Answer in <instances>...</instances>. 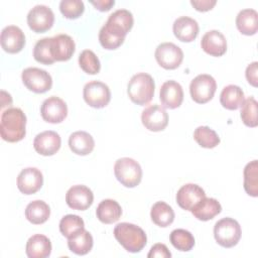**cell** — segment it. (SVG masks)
<instances>
[{"label":"cell","instance_id":"13","mask_svg":"<svg viewBox=\"0 0 258 258\" xmlns=\"http://www.w3.org/2000/svg\"><path fill=\"white\" fill-rule=\"evenodd\" d=\"M134 23L132 13L127 9H118L109 15L104 26L114 34L125 38Z\"/></svg>","mask_w":258,"mask_h":258},{"label":"cell","instance_id":"27","mask_svg":"<svg viewBox=\"0 0 258 258\" xmlns=\"http://www.w3.org/2000/svg\"><path fill=\"white\" fill-rule=\"evenodd\" d=\"M236 26L242 34L254 35L258 30L257 11L251 8L241 10L236 17Z\"/></svg>","mask_w":258,"mask_h":258},{"label":"cell","instance_id":"4","mask_svg":"<svg viewBox=\"0 0 258 258\" xmlns=\"http://www.w3.org/2000/svg\"><path fill=\"white\" fill-rule=\"evenodd\" d=\"M114 173L117 180L126 187H135L142 179L140 164L130 157L117 159L114 164Z\"/></svg>","mask_w":258,"mask_h":258},{"label":"cell","instance_id":"36","mask_svg":"<svg viewBox=\"0 0 258 258\" xmlns=\"http://www.w3.org/2000/svg\"><path fill=\"white\" fill-rule=\"evenodd\" d=\"M257 101L253 97H248L244 100L241 105L240 116L243 123L248 127H256L258 125L257 121Z\"/></svg>","mask_w":258,"mask_h":258},{"label":"cell","instance_id":"32","mask_svg":"<svg viewBox=\"0 0 258 258\" xmlns=\"http://www.w3.org/2000/svg\"><path fill=\"white\" fill-rule=\"evenodd\" d=\"M244 189L251 196H258V161L255 159L246 164L244 168Z\"/></svg>","mask_w":258,"mask_h":258},{"label":"cell","instance_id":"25","mask_svg":"<svg viewBox=\"0 0 258 258\" xmlns=\"http://www.w3.org/2000/svg\"><path fill=\"white\" fill-rule=\"evenodd\" d=\"M122 215V209L115 200H103L97 207L96 216L104 224H113L117 222Z\"/></svg>","mask_w":258,"mask_h":258},{"label":"cell","instance_id":"21","mask_svg":"<svg viewBox=\"0 0 258 258\" xmlns=\"http://www.w3.org/2000/svg\"><path fill=\"white\" fill-rule=\"evenodd\" d=\"M203 50L212 56H222L227 51V40L219 30L207 31L201 40Z\"/></svg>","mask_w":258,"mask_h":258},{"label":"cell","instance_id":"31","mask_svg":"<svg viewBox=\"0 0 258 258\" xmlns=\"http://www.w3.org/2000/svg\"><path fill=\"white\" fill-rule=\"evenodd\" d=\"M150 217L155 225L165 228L172 224L174 220V212L169 205L160 201L156 202L152 206L150 211Z\"/></svg>","mask_w":258,"mask_h":258},{"label":"cell","instance_id":"20","mask_svg":"<svg viewBox=\"0 0 258 258\" xmlns=\"http://www.w3.org/2000/svg\"><path fill=\"white\" fill-rule=\"evenodd\" d=\"M50 49L55 61H67L73 56L76 44L70 35L57 34L50 37Z\"/></svg>","mask_w":258,"mask_h":258},{"label":"cell","instance_id":"18","mask_svg":"<svg viewBox=\"0 0 258 258\" xmlns=\"http://www.w3.org/2000/svg\"><path fill=\"white\" fill-rule=\"evenodd\" d=\"M206 197L205 190L196 183L183 184L176 194L177 205L185 211H191L204 198Z\"/></svg>","mask_w":258,"mask_h":258},{"label":"cell","instance_id":"7","mask_svg":"<svg viewBox=\"0 0 258 258\" xmlns=\"http://www.w3.org/2000/svg\"><path fill=\"white\" fill-rule=\"evenodd\" d=\"M217 83L215 79L207 74L197 76L189 85L191 99L198 104H205L211 101L215 95Z\"/></svg>","mask_w":258,"mask_h":258},{"label":"cell","instance_id":"26","mask_svg":"<svg viewBox=\"0 0 258 258\" xmlns=\"http://www.w3.org/2000/svg\"><path fill=\"white\" fill-rule=\"evenodd\" d=\"M190 212L198 220L209 221L222 212V206L216 199L205 197Z\"/></svg>","mask_w":258,"mask_h":258},{"label":"cell","instance_id":"10","mask_svg":"<svg viewBox=\"0 0 258 258\" xmlns=\"http://www.w3.org/2000/svg\"><path fill=\"white\" fill-rule=\"evenodd\" d=\"M54 22V14L46 5H35L27 14V24L36 33H43L50 29Z\"/></svg>","mask_w":258,"mask_h":258},{"label":"cell","instance_id":"11","mask_svg":"<svg viewBox=\"0 0 258 258\" xmlns=\"http://www.w3.org/2000/svg\"><path fill=\"white\" fill-rule=\"evenodd\" d=\"M40 114L45 122L57 124L67 118L68 106L59 97L51 96L43 101L40 107Z\"/></svg>","mask_w":258,"mask_h":258},{"label":"cell","instance_id":"43","mask_svg":"<svg viewBox=\"0 0 258 258\" xmlns=\"http://www.w3.org/2000/svg\"><path fill=\"white\" fill-rule=\"evenodd\" d=\"M216 3V0H190V4L194 6V8L201 12H206L213 9Z\"/></svg>","mask_w":258,"mask_h":258},{"label":"cell","instance_id":"30","mask_svg":"<svg viewBox=\"0 0 258 258\" xmlns=\"http://www.w3.org/2000/svg\"><path fill=\"white\" fill-rule=\"evenodd\" d=\"M93 244L94 241L91 233L85 229L68 239L69 249L77 255L88 254L92 250Z\"/></svg>","mask_w":258,"mask_h":258},{"label":"cell","instance_id":"6","mask_svg":"<svg viewBox=\"0 0 258 258\" xmlns=\"http://www.w3.org/2000/svg\"><path fill=\"white\" fill-rule=\"evenodd\" d=\"M24 86L31 92L42 94L51 89V76L44 70L39 68H26L21 74Z\"/></svg>","mask_w":258,"mask_h":258},{"label":"cell","instance_id":"9","mask_svg":"<svg viewBox=\"0 0 258 258\" xmlns=\"http://www.w3.org/2000/svg\"><path fill=\"white\" fill-rule=\"evenodd\" d=\"M157 63L165 70L177 69L183 59V52L179 46L172 42L160 43L155 49Z\"/></svg>","mask_w":258,"mask_h":258},{"label":"cell","instance_id":"3","mask_svg":"<svg viewBox=\"0 0 258 258\" xmlns=\"http://www.w3.org/2000/svg\"><path fill=\"white\" fill-rule=\"evenodd\" d=\"M154 89L153 78L149 74L138 73L130 79L127 86V94L133 103L144 106L152 100Z\"/></svg>","mask_w":258,"mask_h":258},{"label":"cell","instance_id":"16","mask_svg":"<svg viewBox=\"0 0 258 258\" xmlns=\"http://www.w3.org/2000/svg\"><path fill=\"white\" fill-rule=\"evenodd\" d=\"M61 145L60 136L51 130L38 133L33 140L35 151L43 156H51L55 154Z\"/></svg>","mask_w":258,"mask_h":258},{"label":"cell","instance_id":"37","mask_svg":"<svg viewBox=\"0 0 258 258\" xmlns=\"http://www.w3.org/2000/svg\"><path fill=\"white\" fill-rule=\"evenodd\" d=\"M33 57L36 61L47 66L55 61L51 54L50 37H44L37 40L33 48Z\"/></svg>","mask_w":258,"mask_h":258},{"label":"cell","instance_id":"2","mask_svg":"<svg viewBox=\"0 0 258 258\" xmlns=\"http://www.w3.org/2000/svg\"><path fill=\"white\" fill-rule=\"evenodd\" d=\"M114 237L128 252L138 253L147 243V237L143 229L131 223H119L114 228Z\"/></svg>","mask_w":258,"mask_h":258},{"label":"cell","instance_id":"23","mask_svg":"<svg viewBox=\"0 0 258 258\" xmlns=\"http://www.w3.org/2000/svg\"><path fill=\"white\" fill-rule=\"evenodd\" d=\"M25 252L29 258H46L51 253V242L46 236L35 234L27 240Z\"/></svg>","mask_w":258,"mask_h":258},{"label":"cell","instance_id":"42","mask_svg":"<svg viewBox=\"0 0 258 258\" xmlns=\"http://www.w3.org/2000/svg\"><path fill=\"white\" fill-rule=\"evenodd\" d=\"M245 76H246L248 83L251 86L256 88L258 85V62L257 61H253L252 63H250L247 67Z\"/></svg>","mask_w":258,"mask_h":258},{"label":"cell","instance_id":"19","mask_svg":"<svg viewBox=\"0 0 258 258\" xmlns=\"http://www.w3.org/2000/svg\"><path fill=\"white\" fill-rule=\"evenodd\" d=\"M159 99L164 108H178L183 101L182 87L173 80L164 82L159 91Z\"/></svg>","mask_w":258,"mask_h":258},{"label":"cell","instance_id":"34","mask_svg":"<svg viewBox=\"0 0 258 258\" xmlns=\"http://www.w3.org/2000/svg\"><path fill=\"white\" fill-rule=\"evenodd\" d=\"M194 139L204 148H214L221 141L217 132L208 126H199L194 132Z\"/></svg>","mask_w":258,"mask_h":258},{"label":"cell","instance_id":"35","mask_svg":"<svg viewBox=\"0 0 258 258\" xmlns=\"http://www.w3.org/2000/svg\"><path fill=\"white\" fill-rule=\"evenodd\" d=\"M85 229L84 220L78 215H67L59 222V231L66 238H71Z\"/></svg>","mask_w":258,"mask_h":258},{"label":"cell","instance_id":"28","mask_svg":"<svg viewBox=\"0 0 258 258\" xmlns=\"http://www.w3.org/2000/svg\"><path fill=\"white\" fill-rule=\"evenodd\" d=\"M245 100L243 90L236 85L226 86L220 95L221 105L228 110H237Z\"/></svg>","mask_w":258,"mask_h":258},{"label":"cell","instance_id":"38","mask_svg":"<svg viewBox=\"0 0 258 258\" xmlns=\"http://www.w3.org/2000/svg\"><path fill=\"white\" fill-rule=\"evenodd\" d=\"M79 64L88 75H96L101 70V63L98 56L91 49L83 50L79 55Z\"/></svg>","mask_w":258,"mask_h":258},{"label":"cell","instance_id":"33","mask_svg":"<svg viewBox=\"0 0 258 258\" xmlns=\"http://www.w3.org/2000/svg\"><path fill=\"white\" fill-rule=\"evenodd\" d=\"M169 241L172 246L182 252L190 251L195 246V237L184 229H175L169 235Z\"/></svg>","mask_w":258,"mask_h":258},{"label":"cell","instance_id":"29","mask_svg":"<svg viewBox=\"0 0 258 258\" xmlns=\"http://www.w3.org/2000/svg\"><path fill=\"white\" fill-rule=\"evenodd\" d=\"M50 216L49 206L40 200L29 203L25 209V218L34 225L45 223Z\"/></svg>","mask_w":258,"mask_h":258},{"label":"cell","instance_id":"1","mask_svg":"<svg viewBox=\"0 0 258 258\" xmlns=\"http://www.w3.org/2000/svg\"><path fill=\"white\" fill-rule=\"evenodd\" d=\"M26 116L19 108H8L1 114L0 135L7 142H18L26 134Z\"/></svg>","mask_w":258,"mask_h":258},{"label":"cell","instance_id":"41","mask_svg":"<svg viewBox=\"0 0 258 258\" xmlns=\"http://www.w3.org/2000/svg\"><path fill=\"white\" fill-rule=\"evenodd\" d=\"M148 258H155V257H159V258H170L171 257V253L168 250V248L161 243H157L154 244L149 253L147 254Z\"/></svg>","mask_w":258,"mask_h":258},{"label":"cell","instance_id":"22","mask_svg":"<svg viewBox=\"0 0 258 258\" xmlns=\"http://www.w3.org/2000/svg\"><path fill=\"white\" fill-rule=\"evenodd\" d=\"M174 36L182 42L194 41L199 34L198 22L188 16H180L174 20L172 25Z\"/></svg>","mask_w":258,"mask_h":258},{"label":"cell","instance_id":"14","mask_svg":"<svg viewBox=\"0 0 258 258\" xmlns=\"http://www.w3.org/2000/svg\"><path fill=\"white\" fill-rule=\"evenodd\" d=\"M43 184V175L36 167H26L17 176V187L24 195H33Z\"/></svg>","mask_w":258,"mask_h":258},{"label":"cell","instance_id":"39","mask_svg":"<svg viewBox=\"0 0 258 258\" xmlns=\"http://www.w3.org/2000/svg\"><path fill=\"white\" fill-rule=\"evenodd\" d=\"M59 10L63 17L77 19L84 13L85 5L81 0H62L59 3Z\"/></svg>","mask_w":258,"mask_h":258},{"label":"cell","instance_id":"5","mask_svg":"<svg viewBox=\"0 0 258 258\" xmlns=\"http://www.w3.org/2000/svg\"><path fill=\"white\" fill-rule=\"evenodd\" d=\"M242 231L239 223L232 218L219 220L214 227V237L217 243L224 248H232L241 239Z\"/></svg>","mask_w":258,"mask_h":258},{"label":"cell","instance_id":"44","mask_svg":"<svg viewBox=\"0 0 258 258\" xmlns=\"http://www.w3.org/2000/svg\"><path fill=\"white\" fill-rule=\"evenodd\" d=\"M90 3L99 11L105 12L109 11L114 5L115 1L114 0H97V1H90Z\"/></svg>","mask_w":258,"mask_h":258},{"label":"cell","instance_id":"8","mask_svg":"<svg viewBox=\"0 0 258 258\" xmlns=\"http://www.w3.org/2000/svg\"><path fill=\"white\" fill-rule=\"evenodd\" d=\"M83 97L89 106L101 109L109 104L111 100V92L105 83L100 81H91L85 85Z\"/></svg>","mask_w":258,"mask_h":258},{"label":"cell","instance_id":"24","mask_svg":"<svg viewBox=\"0 0 258 258\" xmlns=\"http://www.w3.org/2000/svg\"><path fill=\"white\" fill-rule=\"evenodd\" d=\"M70 149L78 155H88L95 147V140L91 134L86 131H76L69 138Z\"/></svg>","mask_w":258,"mask_h":258},{"label":"cell","instance_id":"40","mask_svg":"<svg viewBox=\"0 0 258 258\" xmlns=\"http://www.w3.org/2000/svg\"><path fill=\"white\" fill-rule=\"evenodd\" d=\"M124 40H125V38L114 34L110 30H108L104 25L100 29L99 41L105 49H108V50L116 49L119 46H121V44L124 42Z\"/></svg>","mask_w":258,"mask_h":258},{"label":"cell","instance_id":"15","mask_svg":"<svg viewBox=\"0 0 258 258\" xmlns=\"http://www.w3.org/2000/svg\"><path fill=\"white\" fill-rule=\"evenodd\" d=\"M66 202L73 210L85 211L92 206L94 202V195L88 186L77 184L70 187L67 191Z\"/></svg>","mask_w":258,"mask_h":258},{"label":"cell","instance_id":"12","mask_svg":"<svg viewBox=\"0 0 258 258\" xmlns=\"http://www.w3.org/2000/svg\"><path fill=\"white\" fill-rule=\"evenodd\" d=\"M143 126L152 132H159L166 128L168 124V114L157 104L146 107L141 114Z\"/></svg>","mask_w":258,"mask_h":258},{"label":"cell","instance_id":"17","mask_svg":"<svg viewBox=\"0 0 258 258\" xmlns=\"http://www.w3.org/2000/svg\"><path fill=\"white\" fill-rule=\"evenodd\" d=\"M1 46L8 53H17L25 45L24 32L16 25H8L1 31Z\"/></svg>","mask_w":258,"mask_h":258}]
</instances>
